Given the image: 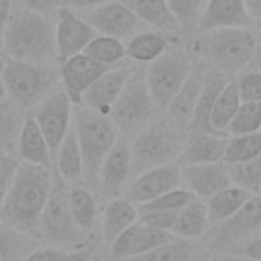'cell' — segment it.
<instances>
[{
  "label": "cell",
  "instance_id": "7402d4cb",
  "mask_svg": "<svg viewBox=\"0 0 261 261\" xmlns=\"http://www.w3.org/2000/svg\"><path fill=\"white\" fill-rule=\"evenodd\" d=\"M251 18L245 6V0H208L198 29L210 31V29H228V27H251Z\"/></svg>",
  "mask_w": 261,
  "mask_h": 261
},
{
  "label": "cell",
  "instance_id": "4fadbf2b",
  "mask_svg": "<svg viewBox=\"0 0 261 261\" xmlns=\"http://www.w3.org/2000/svg\"><path fill=\"white\" fill-rule=\"evenodd\" d=\"M181 186V165L177 161L145 169L126 186V198L137 206L155 200L157 196Z\"/></svg>",
  "mask_w": 261,
  "mask_h": 261
},
{
  "label": "cell",
  "instance_id": "d4e9b609",
  "mask_svg": "<svg viewBox=\"0 0 261 261\" xmlns=\"http://www.w3.org/2000/svg\"><path fill=\"white\" fill-rule=\"evenodd\" d=\"M137 218H139V210H137L135 202H130L126 196L110 198L108 204L104 206V214H102V234H104V241L112 243L124 228L135 224Z\"/></svg>",
  "mask_w": 261,
  "mask_h": 261
},
{
  "label": "cell",
  "instance_id": "1f68e13d",
  "mask_svg": "<svg viewBox=\"0 0 261 261\" xmlns=\"http://www.w3.org/2000/svg\"><path fill=\"white\" fill-rule=\"evenodd\" d=\"M27 112L22 106L12 102L8 96L0 100V151H16L18 135L22 130Z\"/></svg>",
  "mask_w": 261,
  "mask_h": 261
},
{
  "label": "cell",
  "instance_id": "603a6c76",
  "mask_svg": "<svg viewBox=\"0 0 261 261\" xmlns=\"http://www.w3.org/2000/svg\"><path fill=\"white\" fill-rule=\"evenodd\" d=\"M230 80L228 73L224 71H218V69H212L206 65V75H204V84H202V92H200V98H198V104L194 108V114H192V120H190V130H206V133H216L212 130L210 126V112H212V106L220 94V90L226 86V82Z\"/></svg>",
  "mask_w": 261,
  "mask_h": 261
},
{
  "label": "cell",
  "instance_id": "277c9868",
  "mask_svg": "<svg viewBox=\"0 0 261 261\" xmlns=\"http://www.w3.org/2000/svg\"><path fill=\"white\" fill-rule=\"evenodd\" d=\"M75 139L82 151L84 161V181L88 186L98 188V173L100 165L106 157V153L112 149V145L118 139V130L110 116L92 112L88 108L75 110V122H73Z\"/></svg>",
  "mask_w": 261,
  "mask_h": 261
},
{
  "label": "cell",
  "instance_id": "9a60e30c",
  "mask_svg": "<svg viewBox=\"0 0 261 261\" xmlns=\"http://www.w3.org/2000/svg\"><path fill=\"white\" fill-rule=\"evenodd\" d=\"M204 75H206V63L202 59H194L192 61V67L188 71V77L184 80L181 88L175 92V96L171 98V102L165 108L167 122L173 128L184 130V128L190 126L194 108H196L198 98H200V92H202Z\"/></svg>",
  "mask_w": 261,
  "mask_h": 261
},
{
  "label": "cell",
  "instance_id": "db71d44e",
  "mask_svg": "<svg viewBox=\"0 0 261 261\" xmlns=\"http://www.w3.org/2000/svg\"><path fill=\"white\" fill-rule=\"evenodd\" d=\"M6 98V90H4V84H2V77H0V100Z\"/></svg>",
  "mask_w": 261,
  "mask_h": 261
},
{
  "label": "cell",
  "instance_id": "d590c367",
  "mask_svg": "<svg viewBox=\"0 0 261 261\" xmlns=\"http://www.w3.org/2000/svg\"><path fill=\"white\" fill-rule=\"evenodd\" d=\"M257 155H261V130L230 135L226 139V149H224L222 161L226 165H232V163L249 161Z\"/></svg>",
  "mask_w": 261,
  "mask_h": 261
},
{
  "label": "cell",
  "instance_id": "c3c4849f",
  "mask_svg": "<svg viewBox=\"0 0 261 261\" xmlns=\"http://www.w3.org/2000/svg\"><path fill=\"white\" fill-rule=\"evenodd\" d=\"M104 2H108V0H59L61 6L71 8V10H75V12L90 10V8H94V6H98V4H104Z\"/></svg>",
  "mask_w": 261,
  "mask_h": 261
},
{
  "label": "cell",
  "instance_id": "4dcf8cb0",
  "mask_svg": "<svg viewBox=\"0 0 261 261\" xmlns=\"http://www.w3.org/2000/svg\"><path fill=\"white\" fill-rule=\"evenodd\" d=\"M249 198H251V194L247 190L230 184V186L222 188L220 192H216L214 196H210L208 200H204L206 202V210H208L210 226L226 220L228 216H232Z\"/></svg>",
  "mask_w": 261,
  "mask_h": 261
},
{
  "label": "cell",
  "instance_id": "681fc988",
  "mask_svg": "<svg viewBox=\"0 0 261 261\" xmlns=\"http://www.w3.org/2000/svg\"><path fill=\"white\" fill-rule=\"evenodd\" d=\"M12 8H14V0H0V43H2V33L6 29Z\"/></svg>",
  "mask_w": 261,
  "mask_h": 261
},
{
  "label": "cell",
  "instance_id": "ee69618b",
  "mask_svg": "<svg viewBox=\"0 0 261 261\" xmlns=\"http://www.w3.org/2000/svg\"><path fill=\"white\" fill-rule=\"evenodd\" d=\"M177 212L179 210H149V212H139V222H145V224H149L153 228L171 232L173 230V224H175V218H177Z\"/></svg>",
  "mask_w": 261,
  "mask_h": 261
},
{
  "label": "cell",
  "instance_id": "74e56055",
  "mask_svg": "<svg viewBox=\"0 0 261 261\" xmlns=\"http://www.w3.org/2000/svg\"><path fill=\"white\" fill-rule=\"evenodd\" d=\"M226 130L230 135L261 130V102H241Z\"/></svg>",
  "mask_w": 261,
  "mask_h": 261
},
{
  "label": "cell",
  "instance_id": "e575fe53",
  "mask_svg": "<svg viewBox=\"0 0 261 261\" xmlns=\"http://www.w3.org/2000/svg\"><path fill=\"white\" fill-rule=\"evenodd\" d=\"M84 53L104 67H114L116 63H120L126 57L122 39L108 37V35H94L90 39V43L86 45Z\"/></svg>",
  "mask_w": 261,
  "mask_h": 261
},
{
  "label": "cell",
  "instance_id": "7dc6e473",
  "mask_svg": "<svg viewBox=\"0 0 261 261\" xmlns=\"http://www.w3.org/2000/svg\"><path fill=\"white\" fill-rule=\"evenodd\" d=\"M239 255L251 257V259H259L261 261V237H249L241 243L239 247Z\"/></svg>",
  "mask_w": 261,
  "mask_h": 261
},
{
  "label": "cell",
  "instance_id": "836d02e7",
  "mask_svg": "<svg viewBox=\"0 0 261 261\" xmlns=\"http://www.w3.org/2000/svg\"><path fill=\"white\" fill-rule=\"evenodd\" d=\"M241 106V98H239V92H237V84H234V77H230L226 82V86L220 90L214 106H212V112H210V126L212 130L216 133H222L226 130L228 122L232 120L237 108Z\"/></svg>",
  "mask_w": 261,
  "mask_h": 261
},
{
  "label": "cell",
  "instance_id": "ab89813d",
  "mask_svg": "<svg viewBox=\"0 0 261 261\" xmlns=\"http://www.w3.org/2000/svg\"><path fill=\"white\" fill-rule=\"evenodd\" d=\"M94 251L80 247V249H59V247H37L29 257L22 261H92Z\"/></svg>",
  "mask_w": 261,
  "mask_h": 261
},
{
  "label": "cell",
  "instance_id": "f1b7e54d",
  "mask_svg": "<svg viewBox=\"0 0 261 261\" xmlns=\"http://www.w3.org/2000/svg\"><path fill=\"white\" fill-rule=\"evenodd\" d=\"M67 202H69V212L73 216L75 226L88 237L94 230L96 216H98V204L96 196L88 186L71 184L67 192Z\"/></svg>",
  "mask_w": 261,
  "mask_h": 261
},
{
  "label": "cell",
  "instance_id": "7c38bea8",
  "mask_svg": "<svg viewBox=\"0 0 261 261\" xmlns=\"http://www.w3.org/2000/svg\"><path fill=\"white\" fill-rule=\"evenodd\" d=\"M80 14L96 31V35H108L116 39H126L143 27V22L120 0H108Z\"/></svg>",
  "mask_w": 261,
  "mask_h": 261
},
{
  "label": "cell",
  "instance_id": "ffe728a7",
  "mask_svg": "<svg viewBox=\"0 0 261 261\" xmlns=\"http://www.w3.org/2000/svg\"><path fill=\"white\" fill-rule=\"evenodd\" d=\"M128 67H108L82 96V104L84 108L92 110V112H98V114H104L108 116L110 114V108L112 104L116 102L118 94L122 92L124 88V82L128 77Z\"/></svg>",
  "mask_w": 261,
  "mask_h": 261
},
{
  "label": "cell",
  "instance_id": "52a82bcc",
  "mask_svg": "<svg viewBox=\"0 0 261 261\" xmlns=\"http://www.w3.org/2000/svg\"><path fill=\"white\" fill-rule=\"evenodd\" d=\"M67 192L69 184L57 175L51 181V190L39 218V234L59 249H80V245L86 241V234L73 222Z\"/></svg>",
  "mask_w": 261,
  "mask_h": 261
},
{
  "label": "cell",
  "instance_id": "6da1fadb",
  "mask_svg": "<svg viewBox=\"0 0 261 261\" xmlns=\"http://www.w3.org/2000/svg\"><path fill=\"white\" fill-rule=\"evenodd\" d=\"M51 167L20 163L0 206V220L29 234H39V218L51 190Z\"/></svg>",
  "mask_w": 261,
  "mask_h": 261
},
{
  "label": "cell",
  "instance_id": "5bb4252c",
  "mask_svg": "<svg viewBox=\"0 0 261 261\" xmlns=\"http://www.w3.org/2000/svg\"><path fill=\"white\" fill-rule=\"evenodd\" d=\"M55 16V59L63 61L71 55L84 53L96 31L82 18L80 12L59 6Z\"/></svg>",
  "mask_w": 261,
  "mask_h": 261
},
{
  "label": "cell",
  "instance_id": "f5cc1de1",
  "mask_svg": "<svg viewBox=\"0 0 261 261\" xmlns=\"http://www.w3.org/2000/svg\"><path fill=\"white\" fill-rule=\"evenodd\" d=\"M218 261H259V259H251V257H245V255H237V257H224V259H218Z\"/></svg>",
  "mask_w": 261,
  "mask_h": 261
},
{
  "label": "cell",
  "instance_id": "83f0119b",
  "mask_svg": "<svg viewBox=\"0 0 261 261\" xmlns=\"http://www.w3.org/2000/svg\"><path fill=\"white\" fill-rule=\"evenodd\" d=\"M143 24L153 27L155 31L175 33L179 31L175 18L171 16L165 0H120Z\"/></svg>",
  "mask_w": 261,
  "mask_h": 261
},
{
  "label": "cell",
  "instance_id": "f907efd6",
  "mask_svg": "<svg viewBox=\"0 0 261 261\" xmlns=\"http://www.w3.org/2000/svg\"><path fill=\"white\" fill-rule=\"evenodd\" d=\"M249 69H257L261 71V35L255 37V47H253V55H251V61L247 65Z\"/></svg>",
  "mask_w": 261,
  "mask_h": 261
},
{
  "label": "cell",
  "instance_id": "30bf717a",
  "mask_svg": "<svg viewBox=\"0 0 261 261\" xmlns=\"http://www.w3.org/2000/svg\"><path fill=\"white\" fill-rule=\"evenodd\" d=\"M33 118L39 124L41 133L49 145L51 159H53L63 137L71 128V100L67 98V94L63 90H53L47 98H43L39 102Z\"/></svg>",
  "mask_w": 261,
  "mask_h": 261
},
{
  "label": "cell",
  "instance_id": "f546056e",
  "mask_svg": "<svg viewBox=\"0 0 261 261\" xmlns=\"http://www.w3.org/2000/svg\"><path fill=\"white\" fill-rule=\"evenodd\" d=\"M210 220L206 202L200 198H192L184 208H179L175 224H173V237L177 239H198L204 232H208Z\"/></svg>",
  "mask_w": 261,
  "mask_h": 261
},
{
  "label": "cell",
  "instance_id": "2e32d148",
  "mask_svg": "<svg viewBox=\"0 0 261 261\" xmlns=\"http://www.w3.org/2000/svg\"><path fill=\"white\" fill-rule=\"evenodd\" d=\"M130 175H133L130 143L118 137L100 165L98 188L106 198H116L126 190Z\"/></svg>",
  "mask_w": 261,
  "mask_h": 261
},
{
  "label": "cell",
  "instance_id": "f6af8a7d",
  "mask_svg": "<svg viewBox=\"0 0 261 261\" xmlns=\"http://www.w3.org/2000/svg\"><path fill=\"white\" fill-rule=\"evenodd\" d=\"M18 159L12 155V153H6V151H0V206L6 198V192L16 175V169H18Z\"/></svg>",
  "mask_w": 261,
  "mask_h": 261
},
{
  "label": "cell",
  "instance_id": "44dd1931",
  "mask_svg": "<svg viewBox=\"0 0 261 261\" xmlns=\"http://www.w3.org/2000/svg\"><path fill=\"white\" fill-rule=\"evenodd\" d=\"M224 149H226V137L222 133L188 130V135L184 137V143H181L177 163L194 165V163L222 161Z\"/></svg>",
  "mask_w": 261,
  "mask_h": 261
},
{
  "label": "cell",
  "instance_id": "8fae6325",
  "mask_svg": "<svg viewBox=\"0 0 261 261\" xmlns=\"http://www.w3.org/2000/svg\"><path fill=\"white\" fill-rule=\"evenodd\" d=\"M210 239V247L214 251L228 249L232 245H241L245 239H249L253 232L261 230V194L251 196L232 216L216 224Z\"/></svg>",
  "mask_w": 261,
  "mask_h": 261
},
{
  "label": "cell",
  "instance_id": "4316f807",
  "mask_svg": "<svg viewBox=\"0 0 261 261\" xmlns=\"http://www.w3.org/2000/svg\"><path fill=\"white\" fill-rule=\"evenodd\" d=\"M53 165L57 169V175L63 181H67L69 186L84 179V161H82V151H80L73 126L63 137V141H61V145L53 157Z\"/></svg>",
  "mask_w": 261,
  "mask_h": 261
},
{
  "label": "cell",
  "instance_id": "3957f363",
  "mask_svg": "<svg viewBox=\"0 0 261 261\" xmlns=\"http://www.w3.org/2000/svg\"><path fill=\"white\" fill-rule=\"evenodd\" d=\"M255 33L249 27H228L202 31L196 39V53L208 67L224 71L228 75L243 71L253 55Z\"/></svg>",
  "mask_w": 261,
  "mask_h": 261
},
{
  "label": "cell",
  "instance_id": "484cf974",
  "mask_svg": "<svg viewBox=\"0 0 261 261\" xmlns=\"http://www.w3.org/2000/svg\"><path fill=\"white\" fill-rule=\"evenodd\" d=\"M169 47V37L163 31H137L124 43L126 57L135 63H151Z\"/></svg>",
  "mask_w": 261,
  "mask_h": 261
},
{
  "label": "cell",
  "instance_id": "7bdbcfd3",
  "mask_svg": "<svg viewBox=\"0 0 261 261\" xmlns=\"http://www.w3.org/2000/svg\"><path fill=\"white\" fill-rule=\"evenodd\" d=\"M241 102H261V71L243 69L234 77Z\"/></svg>",
  "mask_w": 261,
  "mask_h": 261
},
{
  "label": "cell",
  "instance_id": "cb8c5ba5",
  "mask_svg": "<svg viewBox=\"0 0 261 261\" xmlns=\"http://www.w3.org/2000/svg\"><path fill=\"white\" fill-rule=\"evenodd\" d=\"M16 153L24 163H33V165H41V167L53 165L49 145H47L39 124L35 122L33 114H27V118H24V124H22V130H20L18 143H16Z\"/></svg>",
  "mask_w": 261,
  "mask_h": 261
},
{
  "label": "cell",
  "instance_id": "ac0fdd59",
  "mask_svg": "<svg viewBox=\"0 0 261 261\" xmlns=\"http://www.w3.org/2000/svg\"><path fill=\"white\" fill-rule=\"evenodd\" d=\"M108 67L90 59L86 53L71 55L59 65V80L63 84V92L71 100V104H80L84 92L106 71Z\"/></svg>",
  "mask_w": 261,
  "mask_h": 261
},
{
  "label": "cell",
  "instance_id": "8d00e7d4",
  "mask_svg": "<svg viewBox=\"0 0 261 261\" xmlns=\"http://www.w3.org/2000/svg\"><path fill=\"white\" fill-rule=\"evenodd\" d=\"M230 181L243 190H247L251 196L261 194V155L243 161V163H232L228 165Z\"/></svg>",
  "mask_w": 261,
  "mask_h": 261
},
{
  "label": "cell",
  "instance_id": "60d3db41",
  "mask_svg": "<svg viewBox=\"0 0 261 261\" xmlns=\"http://www.w3.org/2000/svg\"><path fill=\"white\" fill-rule=\"evenodd\" d=\"M124 261H190V249L184 241L173 239L165 245H159L143 255H137Z\"/></svg>",
  "mask_w": 261,
  "mask_h": 261
},
{
  "label": "cell",
  "instance_id": "8992f818",
  "mask_svg": "<svg viewBox=\"0 0 261 261\" xmlns=\"http://www.w3.org/2000/svg\"><path fill=\"white\" fill-rule=\"evenodd\" d=\"M157 106L149 94L147 82H145V69L133 67L128 71V77L124 82L122 92L118 94L116 102L110 108V120L114 122L116 130H122V135H137L141 128L153 122L157 114Z\"/></svg>",
  "mask_w": 261,
  "mask_h": 261
},
{
  "label": "cell",
  "instance_id": "7a4b0ae2",
  "mask_svg": "<svg viewBox=\"0 0 261 261\" xmlns=\"http://www.w3.org/2000/svg\"><path fill=\"white\" fill-rule=\"evenodd\" d=\"M0 49L8 59L47 63L55 57V18L14 6L2 33Z\"/></svg>",
  "mask_w": 261,
  "mask_h": 261
},
{
  "label": "cell",
  "instance_id": "816d5d0a",
  "mask_svg": "<svg viewBox=\"0 0 261 261\" xmlns=\"http://www.w3.org/2000/svg\"><path fill=\"white\" fill-rule=\"evenodd\" d=\"M245 6H247L251 22L261 24V0H245Z\"/></svg>",
  "mask_w": 261,
  "mask_h": 261
},
{
  "label": "cell",
  "instance_id": "d6a6232c",
  "mask_svg": "<svg viewBox=\"0 0 261 261\" xmlns=\"http://www.w3.org/2000/svg\"><path fill=\"white\" fill-rule=\"evenodd\" d=\"M39 247L35 234L0 222V261H22Z\"/></svg>",
  "mask_w": 261,
  "mask_h": 261
},
{
  "label": "cell",
  "instance_id": "e0dca14e",
  "mask_svg": "<svg viewBox=\"0 0 261 261\" xmlns=\"http://www.w3.org/2000/svg\"><path fill=\"white\" fill-rule=\"evenodd\" d=\"M175 237L167 230H159V228H153L145 222H137L130 224L128 228H124L112 243H110V255L118 261H124V259H130V257H137V255H143L159 245H165L169 241H173Z\"/></svg>",
  "mask_w": 261,
  "mask_h": 261
},
{
  "label": "cell",
  "instance_id": "bcb514c9",
  "mask_svg": "<svg viewBox=\"0 0 261 261\" xmlns=\"http://www.w3.org/2000/svg\"><path fill=\"white\" fill-rule=\"evenodd\" d=\"M14 6H20L31 12H39V14H55L61 4L59 0H14Z\"/></svg>",
  "mask_w": 261,
  "mask_h": 261
},
{
  "label": "cell",
  "instance_id": "b9f144b4",
  "mask_svg": "<svg viewBox=\"0 0 261 261\" xmlns=\"http://www.w3.org/2000/svg\"><path fill=\"white\" fill-rule=\"evenodd\" d=\"M192 198H196V196H192L186 188L179 186V188H175V190H169V192L157 196L155 200H151V202H147V204L137 206V210H139V212H149V210H179V208H184Z\"/></svg>",
  "mask_w": 261,
  "mask_h": 261
},
{
  "label": "cell",
  "instance_id": "d6986e66",
  "mask_svg": "<svg viewBox=\"0 0 261 261\" xmlns=\"http://www.w3.org/2000/svg\"><path fill=\"white\" fill-rule=\"evenodd\" d=\"M181 184L192 196L200 200H208L210 196L230 186L232 181H230L228 165L224 161H212V163L181 165Z\"/></svg>",
  "mask_w": 261,
  "mask_h": 261
},
{
  "label": "cell",
  "instance_id": "ba28073f",
  "mask_svg": "<svg viewBox=\"0 0 261 261\" xmlns=\"http://www.w3.org/2000/svg\"><path fill=\"white\" fill-rule=\"evenodd\" d=\"M181 130L173 128L169 122H151L141 128L130 143V163L133 173L177 161L181 151Z\"/></svg>",
  "mask_w": 261,
  "mask_h": 261
},
{
  "label": "cell",
  "instance_id": "9c48e42d",
  "mask_svg": "<svg viewBox=\"0 0 261 261\" xmlns=\"http://www.w3.org/2000/svg\"><path fill=\"white\" fill-rule=\"evenodd\" d=\"M192 53L181 45L167 47L155 61H151L145 69V82L149 94L159 110H165L175 92L181 88L188 71L192 67Z\"/></svg>",
  "mask_w": 261,
  "mask_h": 261
},
{
  "label": "cell",
  "instance_id": "5b68a950",
  "mask_svg": "<svg viewBox=\"0 0 261 261\" xmlns=\"http://www.w3.org/2000/svg\"><path fill=\"white\" fill-rule=\"evenodd\" d=\"M0 77L6 96L24 110L37 106L43 98H47L57 82L55 69L51 65L20 59H8L6 63H2Z\"/></svg>",
  "mask_w": 261,
  "mask_h": 261
},
{
  "label": "cell",
  "instance_id": "f35d334b",
  "mask_svg": "<svg viewBox=\"0 0 261 261\" xmlns=\"http://www.w3.org/2000/svg\"><path fill=\"white\" fill-rule=\"evenodd\" d=\"M165 4L179 29L192 31L198 27L204 10V0H165Z\"/></svg>",
  "mask_w": 261,
  "mask_h": 261
}]
</instances>
